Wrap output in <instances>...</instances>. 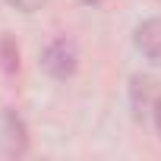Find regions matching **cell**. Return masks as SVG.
Listing matches in <instances>:
<instances>
[{"label": "cell", "instance_id": "2", "mask_svg": "<svg viewBox=\"0 0 161 161\" xmlns=\"http://www.w3.org/2000/svg\"><path fill=\"white\" fill-rule=\"evenodd\" d=\"M136 47H139V54L148 63L161 66V19L139 22V29H136Z\"/></svg>", "mask_w": 161, "mask_h": 161}, {"label": "cell", "instance_id": "1", "mask_svg": "<svg viewBox=\"0 0 161 161\" xmlns=\"http://www.w3.org/2000/svg\"><path fill=\"white\" fill-rule=\"evenodd\" d=\"M79 66V51L69 38H57L44 54H41V69L54 79H69Z\"/></svg>", "mask_w": 161, "mask_h": 161}, {"label": "cell", "instance_id": "4", "mask_svg": "<svg viewBox=\"0 0 161 161\" xmlns=\"http://www.w3.org/2000/svg\"><path fill=\"white\" fill-rule=\"evenodd\" d=\"M0 51H3V66H7V73H13V69L19 66V51L13 47V41H10V38L0 41Z\"/></svg>", "mask_w": 161, "mask_h": 161}, {"label": "cell", "instance_id": "3", "mask_svg": "<svg viewBox=\"0 0 161 161\" xmlns=\"http://www.w3.org/2000/svg\"><path fill=\"white\" fill-rule=\"evenodd\" d=\"M3 123H7V136H3V142H7V155H22V152H25V130H22L19 117L7 114Z\"/></svg>", "mask_w": 161, "mask_h": 161}, {"label": "cell", "instance_id": "5", "mask_svg": "<svg viewBox=\"0 0 161 161\" xmlns=\"http://www.w3.org/2000/svg\"><path fill=\"white\" fill-rule=\"evenodd\" d=\"M7 3L13 10H19V13H35V10H41L47 3V0H7Z\"/></svg>", "mask_w": 161, "mask_h": 161}, {"label": "cell", "instance_id": "6", "mask_svg": "<svg viewBox=\"0 0 161 161\" xmlns=\"http://www.w3.org/2000/svg\"><path fill=\"white\" fill-rule=\"evenodd\" d=\"M155 126H158V136H161V98H158V104H155Z\"/></svg>", "mask_w": 161, "mask_h": 161}]
</instances>
